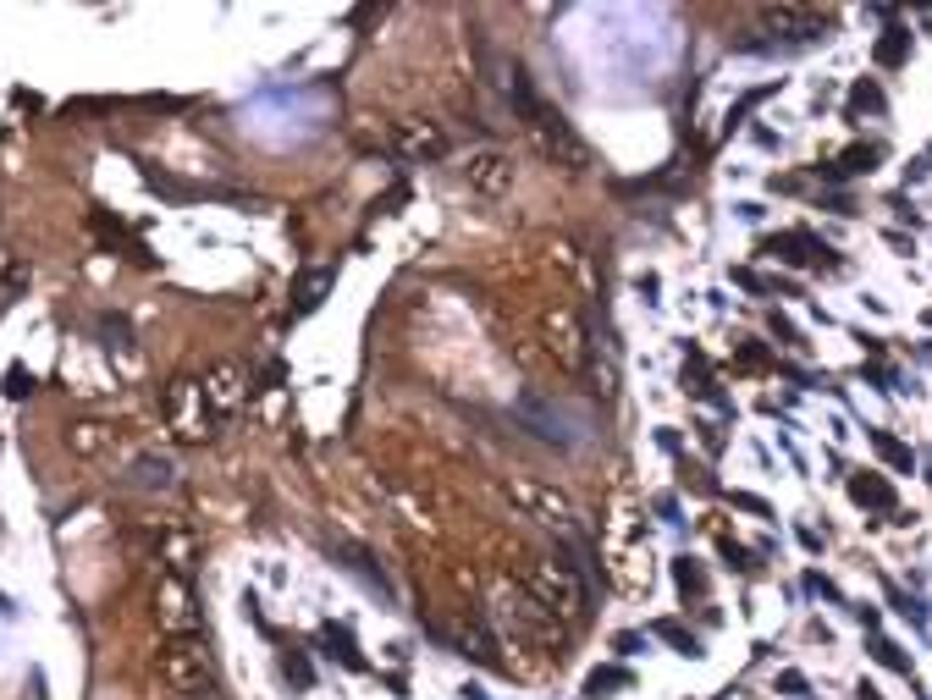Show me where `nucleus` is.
I'll use <instances>...</instances> for the list:
<instances>
[{
	"mask_svg": "<svg viewBox=\"0 0 932 700\" xmlns=\"http://www.w3.org/2000/svg\"><path fill=\"white\" fill-rule=\"evenodd\" d=\"M514 100H519V111L530 116V133L541 138V149L557 160V165H568V171H585L590 165V149L579 144V133L568 127V116L563 111H552V106H541L530 89H525V77L514 72Z\"/></svg>",
	"mask_w": 932,
	"mask_h": 700,
	"instance_id": "f257e3e1",
	"label": "nucleus"
},
{
	"mask_svg": "<svg viewBox=\"0 0 932 700\" xmlns=\"http://www.w3.org/2000/svg\"><path fill=\"white\" fill-rule=\"evenodd\" d=\"M155 678L172 695H216V662L205 640H165L155 651Z\"/></svg>",
	"mask_w": 932,
	"mask_h": 700,
	"instance_id": "f03ea898",
	"label": "nucleus"
},
{
	"mask_svg": "<svg viewBox=\"0 0 932 700\" xmlns=\"http://www.w3.org/2000/svg\"><path fill=\"white\" fill-rule=\"evenodd\" d=\"M525 590L552 612V618H585V606H590V595H585V579L568 568V563H557V557H536L530 563V574H525Z\"/></svg>",
	"mask_w": 932,
	"mask_h": 700,
	"instance_id": "7ed1b4c3",
	"label": "nucleus"
},
{
	"mask_svg": "<svg viewBox=\"0 0 932 700\" xmlns=\"http://www.w3.org/2000/svg\"><path fill=\"white\" fill-rule=\"evenodd\" d=\"M149 601H155V624H160V635H165V640H199L205 612H199L194 585H188L183 574H160Z\"/></svg>",
	"mask_w": 932,
	"mask_h": 700,
	"instance_id": "20e7f679",
	"label": "nucleus"
},
{
	"mask_svg": "<svg viewBox=\"0 0 932 700\" xmlns=\"http://www.w3.org/2000/svg\"><path fill=\"white\" fill-rule=\"evenodd\" d=\"M165 425L177 430V442H194V447L216 435V414H210V403H205V386H199V381L177 376L172 386H165Z\"/></svg>",
	"mask_w": 932,
	"mask_h": 700,
	"instance_id": "39448f33",
	"label": "nucleus"
},
{
	"mask_svg": "<svg viewBox=\"0 0 932 700\" xmlns=\"http://www.w3.org/2000/svg\"><path fill=\"white\" fill-rule=\"evenodd\" d=\"M547 347H552V359L563 365V370H585L590 365V336H585V326H579V315L568 309V304H557V309H547Z\"/></svg>",
	"mask_w": 932,
	"mask_h": 700,
	"instance_id": "423d86ee",
	"label": "nucleus"
},
{
	"mask_svg": "<svg viewBox=\"0 0 932 700\" xmlns=\"http://www.w3.org/2000/svg\"><path fill=\"white\" fill-rule=\"evenodd\" d=\"M502 491H507V502H514L525 518H541V524H574V502H568L557 486H541V480H507Z\"/></svg>",
	"mask_w": 932,
	"mask_h": 700,
	"instance_id": "0eeeda50",
	"label": "nucleus"
},
{
	"mask_svg": "<svg viewBox=\"0 0 932 700\" xmlns=\"http://www.w3.org/2000/svg\"><path fill=\"white\" fill-rule=\"evenodd\" d=\"M199 386H205V403H210L216 419H237L243 403H248V376L237 365H210Z\"/></svg>",
	"mask_w": 932,
	"mask_h": 700,
	"instance_id": "6e6552de",
	"label": "nucleus"
},
{
	"mask_svg": "<svg viewBox=\"0 0 932 700\" xmlns=\"http://www.w3.org/2000/svg\"><path fill=\"white\" fill-rule=\"evenodd\" d=\"M464 177H469L475 194L502 199L507 188H514V155H502V149H475L469 165H464Z\"/></svg>",
	"mask_w": 932,
	"mask_h": 700,
	"instance_id": "1a4fd4ad",
	"label": "nucleus"
},
{
	"mask_svg": "<svg viewBox=\"0 0 932 700\" xmlns=\"http://www.w3.org/2000/svg\"><path fill=\"white\" fill-rule=\"evenodd\" d=\"M392 149L403 160H442L447 155V133L437 122H426V116H408V122L392 127Z\"/></svg>",
	"mask_w": 932,
	"mask_h": 700,
	"instance_id": "9d476101",
	"label": "nucleus"
},
{
	"mask_svg": "<svg viewBox=\"0 0 932 700\" xmlns=\"http://www.w3.org/2000/svg\"><path fill=\"white\" fill-rule=\"evenodd\" d=\"M111 442H116V430H111L106 419H72V425H66V447H72L77 458H100Z\"/></svg>",
	"mask_w": 932,
	"mask_h": 700,
	"instance_id": "9b49d317",
	"label": "nucleus"
},
{
	"mask_svg": "<svg viewBox=\"0 0 932 700\" xmlns=\"http://www.w3.org/2000/svg\"><path fill=\"white\" fill-rule=\"evenodd\" d=\"M768 23H773V28H789L800 45H811V39H822V34H827V17H822V12H811V7H773V12H768Z\"/></svg>",
	"mask_w": 932,
	"mask_h": 700,
	"instance_id": "f8f14e48",
	"label": "nucleus"
},
{
	"mask_svg": "<svg viewBox=\"0 0 932 700\" xmlns=\"http://www.w3.org/2000/svg\"><path fill=\"white\" fill-rule=\"evenodd\" d=\"M177 480V464L165 458V453H144L138 464H133V486H144V491H165Z\"/></svg>",
	"mask_w": 932,
	"mask_h": 700,
	"instance_id": "ddd939ff",
	"label": "nucleus"
},
{
	"mask_svg": "<svg viewBox=\"0 0 932 700\" xmlns=\"http://www.w3.org/2000/svg\"><path fill=\"white\" fill-rule=\"evenodd\" d=\"M320 646H326V656H331V662H343V667H354V673H365V667H370V662L359 656L354 635H348V629H336V624H326V629H320Z\"/></svg>",
	"mask_w": 932,
	"mask_h": 700,
	"instance_id": "4468645a",
	"label": "nucleus"
},
{
	"mask_svg": "<svg viewBox=\"0 0 932 700\" xmlns=\"http://www.w3.org/2000/svg\"><path fill=\"white\" fill-rule=\"evenodd\" d=\"M850 496L861 507H878V513H894V486L878 480V475H850Z\"/></svg>",
	"mask_w": 932,
	"mask_h": 700,
	"instance_id": "2eb2a0df",
	"label": "nucleus"
},
{
	"mask_svg": "<svg viewBox=\"0 0 932 700\" xmlns=\"http://www.w3.org/2000/svg\"><path fill=\"white\" fill-rule=\"evenodd\" d=\"M867 111H872V116H883V89H878L872 77H861L856 89H850V111H844V116H850V122H861Z\"/></svg>",
	"mask_w": 932,
	"mask_h": 700,
	"instance_id": "dca6fc26",
	"label": "nucleus"
},
{
	"mask_svg": "<svg viewBox=\"0 0 932 700\" xmlns=\"http://www.w3.org/2000/svg\"><path fill=\"white\" fill-rule=\"evenodd\" d=\"M878 66H905V56H910V34L905 28H888L883 39H878Z\"/></svg>",
	"mask_w": 932,
	"mask_h": 700,
	"instance_id": "f3484780",
	"label": "nucleus"
},
{
	"mask_svg": "<svg viewBox=\"0 0 932 700\" xmlns=\"http://www.w3.org/2000/svg\"><path fill=\"white\" fill-rule=\"evenodd\" d=\"M872 447H878V453H883V458H888L894 469H905V475L916 469V458H910V447H905V442H894V435H888V430H872Z\"/></svg>",
	"mask_w": 932,
	"mask_h": 700,
	"instance_id": "a211bd4d",
	"label": "nucleus"
},
{
	"mask_svg": "<svg viewBox=\"0 0 932 700\" xmlns=\"http://www.w3.org/2000/svg\"><path fill=\"white\" fill-rule=\"evenodd\" d=\"M651 635H657V640H667L679 656H701V640H696V635H685L679 624H651Z\"/></svg>",
	"mask_w": 932,
	"mask_h": 700,
	"instance_id": "6ab92c4d",
	"label": "nucleus"
},
{
	"mask_svg": "<svg viewBox=\"0 0 932 700\" xmlns=\"http://www.w3.org/2000/svg\"><path fill=\"white\" fill-rule=\"evenodd\" d=\"M673 579H679L685 595H707V574L696 568V557H673Z\"/></svg>",
	"mask_w": 932,
	"mask_h": 700,
	"instance_id": "aec40b11",
	"label": "nucleus"
},
{
	"mask_svg": "<svg viewBox=\"0 0 932 700\" xmlns=\"http://www.w3.org/2000/svg\"><path fill=\"white\" fill-rule=\"evenodd\" d=\"M160 552L172 557V574H188V568H194V541H188V536H165Z\"/></svg>",
	"mask_w": 932,
	"mask_h": 700,
	"instance_id": "412c9836",
	"label": "nucleus"
},
{
	"mask_svg": "<svg viewBox=\"0 0 932 700\" xmlns=\"http://www.w3.org/2000/svg\"><path fill=\"white\" fill-rule=\"evenodd\" d=\"M608 689H629V673L624 667H597V673H590V684H585V695H608Z\"/></svg>",
	"mask_w": 932,
	"mask_h": 700,
	"instance_id": "4be33fe9",
	"label": "nucleus"
},
{
	"mask_svg": "<svg viewBox=\"0 0 932 700\" xmlns=\"http://www.w3.org/2000/svg\"><path fill=\"white\" fill-rule=\"evenodd\" d=\"M557 266H563L579 287H590V266H585V254H579L574 243H557Z\"/></svg>",
	"mask_w": 932,
	"mask_h": 700,
	"instance_id": "5701e85b",
	"label": "nucleus"
},
{
	"mask_svg": "<svg viewBox=\"0 0 932 700\" xmlns=\"http://www.w3.org/2000/svg\"><path fill=\"white\" fill-rule=\"evenodd\" d=\"M872 656H878L883 667H894V673H905V678L916 673V662H910V656H905V651H899L894 640H872Z\"/></svg>",
	"mask_w": 932,
	"mask_h": 700,
	"instance_id": "b1692460",
	"label": "nucleus"
},
{
	"mask_svg": "<svg viewBox=\"0 0 932 700\" xmlns=\"http://www.w3.org/2000/svg\"><path fill=\"white\" fill-rule=\"evenodd\" d=\"M326 287H331V277H326V271H315V277H304V287H298V309H315Z\"/></svg>",
	"mask_w": 932,
	"mask_h": 700,
	"instance_id": "393cba45",
	"label": "nucleus"
},
{
	"mask_svg": "<svg viewBox=\"0 0 932 700\" xmlns=\"http://www.w3.org/2000/svg\"><path fill=\"white\" fill-rule=\"evenodd\" d=\"M282 673H287V678H298V684H304V689H309V684H315V667H309V662H304V656H298V651H282Z\"/></svg>",
	"mask_w": 932,
	"mask_h": 700,
	"instance_id": "a878e982",
	"label": "nucleus"
},
{
	"mask_svg": "<svg viewBox=\"0 0 932 700\" xmlns=\"http://www.w3.org/2000/svg\"><path fill=\"white\" fill-rule=\"evenodd\" d=\"M28 392H34V376H28L23 365H12V370H7V397H28Z\"/></svg>",
	"mask_w": 932,
	"mask_h": 700,
	"instance_id": "bb28decb",
	"label": "nucleus"
},
{
	"mask_svg": "<svg viewBox=\"0 0 932 700\" xmlns=\"http://www.w3.org/2000/svg\"><path fill=\"white\" fill-rule=\"evenodd\" d=\"M728 502H734V507H745V513H756V518H773V507L761 502V496H750V491H728Z\"/></svg>",
	"mask_w": 932,
	"mask_h": 700,
	"instance_id": "cd10ccee",
	"label": "nucleus"
},
{
	"mask_svg": "<svg viewBox=\"0 0 932 700\" xmlns=\"http://www.w3.org/2000/svg\"><path fill=\"white\" fill-rule=\"evenodd\" d=\"M613 651H618V656H640V651H646V635L624 629V635H613Z\"/></svg>",
	"mask_w": 932,
	"mask_h": 700,
	"instance_id": "c85d7f7f",
	"label": "nucleus"
},
{
	"mask_svg": "<svg viewBox=\"0 0 932 700\" xmlns=\"http://www.w3.org/2000/svg\"><path fill=\"white\" fill-rule=\"evenodd\" d=\"M723 557H728L734 568H745V574H756V563H750V552H745V547H734V541H723Z\"/></svg>",
	"mask_w": 932,
	"mask_h": 700,
	"instance_id": "c756f323",
	"label": "nucleus"
},
{
	"mask_svg": "<svg viewBox=\"0 0 932 700\" xmlns=\"http://www.w3.org/2000/svg\"><path fill=\"white\" fill-rule=\"evenodd\" d=\"M696 430H701V442H707V453H718V447H723V435H718V425H707V419H701Z\"/></svg>",
	"mask_w": 932,
	"mask_h": 700,
	"instance_id": "7c9ffc66",
	"label": "nucleus"
},
{
	"mask_svg": "<svg viewBox=\"0 0 932 700\" xmlns=\"http://www.w3.org/2000/svg\"><path fill=\"white\" fill-rule=\"evenodd\" d=\"M734 282H739V287H750V293H768V282H761L756 271H734Z\"/></svg>",
	"mask_w": 932,
	"mask_h": 700,
	"instance_id": "2f4dec72",
	"label": "nucleus"
},
{
	"mask_svg": "<svg viewBox=\"0 0 932 700\" xmlns=\"http://www.w3.org/2000/svg\"><path fill=\"white\" fill-rule=\"evenodd\" d=\"M800 547H806V552H822V536L811 530V524H800Z\"/></svg>",
	"mask_w": 932,
	"mask_h": 700,
	"instance_id": "473e14b6",
	"label": "nucleus"
},
{
	"mask_svg": "<svg viewBox=\"0 0 932 700\" xmlns=\"http://www.w3.org/2000/svg\"><path fill=\"white\" fill-rule=\"evenodd\" d=\"M778 689H789V695H806V678H800V673H784V678H778Z\"/></svg>",
	"mask_w": 932,
	"mask_h": 700,
	"instance_id": "72a5a7b5",
	"label": "nucleus"
},
{
	"mask_svg": "<svg viewBox=\"0 0 932 700\" xmlns=\"http://www.w3.org/2000/svg\"><path fill=\"white\" fill-rule=\"evenodd\" d=\"M856 700H883V695H878L872 684H861V689H856Z\"/></svg>",
	"mask_w": 932,
	"mask_h": 700,
	"instance_id": "f704fd0d",
	"label": "nucleus"
}]
</instances>
